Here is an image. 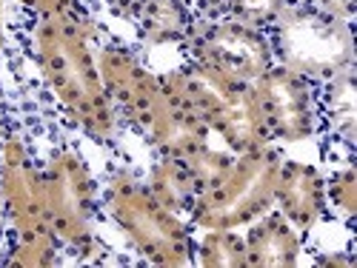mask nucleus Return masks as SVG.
I'll return each mask as SVG.
<instances>
[{
	"label": "nucleus",
	"instance_id": "obj_1",
	"mask_svg": "<svg viewBox=\"0 0 357 268\" xmlns=\"http://www.w3.org/2000/svg\"><path fill=\"white\" fill-rule=\"evenodd\" d=\"M35 46L52 92L61 97L69 114L95 140H109L114 134V109L80 20L75 15L43 17L35 32Z\"/></svg>",
	"mask_w": 357,
	"mask_h": 268
},
{
	"label": "nucleus",
	"instance_id": "obj_2",
	"mask_svg": "<svg viewBox=\"0 0 357 268\" xmlns=\"http://www.w3.org/2000/svg\"><path fill=\"white\" fill-rule=\"evenodd\" d=\"M160 86L172 103L197 114L209 132H218L231 152L243 155L269 145L272 137L257 111L252 83H241L189 61L181 69L160 74Z\"/></svg>",
	"mask_w": 357,
	"mask_h": 268
},
{
	"label": "nucleus",
	"instance_id": "obj_3",
	"mask_svg": "<svg viewBox=\"0 0 357 268\" xmlns=\"http://www.w3.org/2000/svg\"><path fill=\"white\" fill-rule=\"evenodd\" d=\"M272 57L312 83H326L354 72L351 23L326 15L309 3H289L266 29Z\"/></svg>",
	"mask_w": 357,
	"mask_h": 268
},
{
	"label": "nucleus",
	"instance_id": "obj_4",
	"mask_svg": "<svg viewBox=\"0 0 357 268\" xmlns=\"http://www.w3.org/2000/svg\"><path fill=\"white\" fill-rule=\"evenodd\" d=\"M280 163V152L269 145L237 155L218 180L197 194L189 212L192 223L206 231L241 228L266 214L275 205Z\"/></svg>",
	"mask_w": 357,
	"mask_h": 268
},
{
	"label": "nucleus",
	"instance_id": "obj_5",
	"mask_svg": "<svg viewBox=\"0 0 357 268\" xmlns=\"http://www.w3.org/2000/svg\"><path fill=\"white\" fill-rule=\"evenodd\" d=\"M106 208L137 251L152 262L189 265L195 260V240L189 228L149 191L146 183L129 174L112 177L106 186Z\"/></svg>",
	"mask_w": 357,
	"mask_h": 268
},
{
	"label": "nucleus",
	"instance_id": "obj_6",
	"mask_svg": "<svg viewBox=\"0 0 357 268\" xmlns=\"http://www.w3.org/2000/svg\"><path fill=\"white\" fill-rule=\"evenodd\" d=\"M189 61L209 66L241 83H255L275 66L266 32L234 17H195L183 40Z\"/></svg>",
	"mask_w": 357,
	"mask_h": 268
},
{
	"label": "nucleus",
	"instance_id": "obj_7",
	"mask_svg": "<svg viewBox=\"0 0 357 268\" xmlns=\"http://www.w3.org/2000/svg\"><path fill=\"white\" fill-rule=\"evenodd\" d=\"M43 183H46V208L54 237L80 254H92L95 183L86 163L72 152H57L43 171Z\"/></svg>",
	"mask_w": 357,
	"mask_h": 268
},
{
	"label": "nucleus",
	"instance_id": "obj_8",
	"mask_svg": "<svg viewBox=\"0 0 357 268\" xmlns=\"http://www.w3.org/2000/svg\"><path fill=\"white\" fill-rule=\"evenodd\" d=\"M252 95L272 140L297 143L317 134V83L286 66H272L252 83Z\"/></svg>",
	"mask_w": 357,
	"mask_h": 268
},
{
	"label": "nucleus",
	"instance_id": "obj_9",
	"mask_svg": "<svg viewBox=\"0 0 357 268\" xmlns=\"http://www.w3.org/2000/svg\"><path fill=\"white\" fill-rule=\"evenodd\" d=\"M98 69L109 100L121 106V111L135 129L146 132L169 100L160 86V77L146 72L121 46H106L98 54Z\"/></svg>",
	"mask_w": 357,
	"mask_h": 268
},
{
	"label": "nucleus",
	"instance_id": "obj_10",
	"mask_svg": "<svg viewBox=\"0 0 357 268\" xmlns=\"http://www.w3.org/2000/svg\"><path fill=\"white\" fill-rule=\"evenodd\" d=\"M0 189H3L9 217L23 240L54 237L52 223H49V208H46L43 171L29 160L26 148L17 140H9L3 148V160H0Z\"/></svg>",
	"mask_w": 357,
	"mask_h": 268
},
{
	"label": "nucleus",
	"instance_id": "obj_11",
	"mask_svg": "<svg viewBox=\"0 0 357 268\" xmlns=\"http://www.w3.org/2000/svg\"><path fill=\"white\" fill-rule=\"evenodd\" d=\"M275 203L280 205V214L301 231H309L317 226V220L326 214V180L323 174L301 160H283L278 171L275 186Z\"/></svg>",
	"mask_w": 357,
	"mask_h": 268
},
{
	"label": "nucleus",
	"instance_id": "obj_12",
	"mask_svg": "<svg viewBox=\"0 0 357 268\" xmlns=\"http://www.w3.org/2000/svg\"><path fill=\"white\" fill-rule=\"evenodd\" d=\"M246 231V265L249 268H289L301 260V237L294 226L278 214H260Z\"/></svg>",
	"mask_w": 357,
	"mask_h": 268
},
{
	"label": "nucleus",
	"instance_id": "obj_13",
	"mask_svg": "<svg viewBox=\"0 0 357 268\" xmlns=\"http://www.w3.org/2000/svg\"><path fill=\"white\" fill-rule=\"evenodd\" d=\"M143 134L160 152V157L183 160V157L200 152L203 145H209V134L212 132L197 114H192V111L181 109L177 103L166 100V106L158 111V117L149 123V129Z\"/></svg>",
	"mask_w": 357,
	"mask_h": 268
},
{
	"label": "nucleus",
	"instance_id": "obj_14",
	"mask_svg": "<svg viewBox=\"0 0 357 268\" xmlns=\"http://www.w3.org/2000/svg\"><path fill=\"white\" fill-rule=\"evenodd\" d=\"M195 23V12L186 0H146L135 17L137 35L149 46H174L186 40Z\"/></svg>",
	"mask_w": 357,
	"mask_h": 268
},
{
	"label": "nucleus",
	"instance_id": "obj_15",
	"mask_svg": "<svg viewBox=\"0 0 357 268\" xmlns=\"http://www.w3.org/2000/svg\"><path fill=\"white\" fill-rule=\"evenodd\" d=\"M146 186L174 214H189L200 191L186 160L177 157H160V163H155L152 171H149Z\"/></svg>",
	"mask_w": 357,
	"mask_h": 268
},
{
	"label": "nucleus",
	"instance_id": "obj_16",
	"mask_svg": "<svg viewBox=\"0 0 357 268\" xmlns=\"http://www.w3.org/2000/svg\"><path fill=\"white\" fill-rule=\"evenodd\" d=\"M197 262L206 268H246V243L231 228H212L197 246Z\"/></svg>",
	"mask_w": 357,
	"mask_h": 268
},
{
	"label": "nucleus",
	"instance_id": "obj_17",
	"mask_svg": "<svg viewBox=\"0 0 357 268\" xmlns=\"http://www.w3.org/2000/svg\"><path fill=\"white\" fill-rule=\"evenodd\" d=\"M286 6H289V0H226V17H234L246 26H255L260 32H266Z\"/></svg>",
	"mask_w": 357,
	"mask_h": 268
},
{
	"label": "nucleus",
	"instance_id": "obj_18",
	"mask_svg": "<svg viewBox=\"0 0 357 268\" xmlns=\"http://www.w3.org/2000/svg\"><path fill=\"white\" fill-rule=\"evenodd\" d=\"M326 203H332L335 214H340L346 223H351V217L357 214V177H354L351 166H346L329 177V183H326Z\"/></svg>",
	"mask_w": 357,
	"mask_h": 268
},
{
	"label": "nucleus",
	"instance_id": "obj_19",
	"mask_svg": "<svg viewBox=\"0 0 357 268\" xmlns=\"http://www.w3.org/2000/svg\"><path fill=\"white\" fill-rule=\"evenodd\" d=\"M186 160V166H189V171L195 174V180H197V189L203 191L206 186H212L218 177L231 166V155H226V152H215V148H209V145H203L200 152H195V155H189V157H183ZM197 191V194H200Z\"/></svg>",
	"mask_w": 357,
	"mask_h": 268
},
{
	"label": "nucleus",
	"instance_id": "obj_20",
	"mask_svg": "<svg viewBox=\"0 0 357 268\" xmlns=\"http://www.w3.org/2000/svg\"><path fill=\"white\" fill-rule=\"evenodd\" d=\"M57 240L54 237H35V240H23L17 243L15 257L9 260L12 265H52L57 257Z\"/></svg>",
	"mask_w": 357,
	"mask_h": 268
},
{
	"label": "nucleus",
	"instance_id": "obj_21",
	"mask_svg": "<svg viewBox=\"0 0 357 268\" xmlns=\"http://www.w3.org/2000/svg\"><path fill=\"white\" fill-rule=\"evenodd\" d=\"M309 6H314V9L326 12V15H332V17H340L346 23H351L357 0H309Z\"/></svg>",
	"mask_w": 357,
	"mask_h": 268
},
{
	"label": "nucleus",
	"instance_id": "obj_22",
	"mask_svg": "<svg viewBox=\"0 0 357 268\" xmlns=\"http://www.w3.org/2000/svg\"><path fill=\"white\" fill-rule=\"evenodd\" d=\"M23 6L40 12L43 17H54V15H72V0H20Z\"/></svg>",
	"mask_w": 357,
	"mask_h": 268
},
{
	"label": "nucleus",
	"instance_id": "obj_23",
	"mask_svg": "<svg viewBox=\"0 0 357 268\" xmlns=\"http://www.w3.org/2000/svg\"><path fill=\"white\" fill-rule=\"evenodd\" d=\"M192 6L195 17H223L226 15V0H186Z\"/></svg>",
	"mask_w": 357,
	"mask_h": 268
},
{
	"label": "nucleus",
	"instance_id": "obj_24",
	"mask_svg": "<svg viewBox=\"0 0 357 268\" xmlns=\"http://www.w3.org/2000/svg\"><path fill=\"white\" fill-rule=\"evenodd\" d=\"M146 0H109V9L117 15V17H123V20H135L140 15Z\"/></svg>",
	"mask_w": 357,
	"mask_h": 268
},
{
	"label": "nucleus",
	"instance_id": "obj_25",
	"mask_svg": "<svg viewBox=\"0 0 357 268\" xmlns=\"http://www.w3.org/2000/svg\"><path fill=\"white\" fill-rule=\"evenodd\" d=\"M317 265H351V257H317Z\"/></svg>",
	"mask_w": 357,
	"mask_h": 268
},
{
	"label": "nucleus",
	"instance_id": "obj_26",
	"mask_svg": "<svg viewBox=\"0 0 357 268\" xmlns=\"http://www.w3.org/2000/svg\"><path fill=\"white\" fill-rule=\"evenodd\" d=\"M0 43H3V0H0Z\"/></svg>",
	"mask_w": 357,
	"mask_h": 268
},
{
	"label": "nucleus",
	"instance_id": "obj_27",
	"mask_svg": "<svg viewBox=\"0 0 357 268\" xmlns=\"http://www.w3.org/2000/svg\"><path fill=\"white\" fill-rule=\"evenodd\" d=\"M289 3H309V0H289Z\"/></svg>",
	"mask_w": 357,
	"mask_h": 268
}]
</instances>
